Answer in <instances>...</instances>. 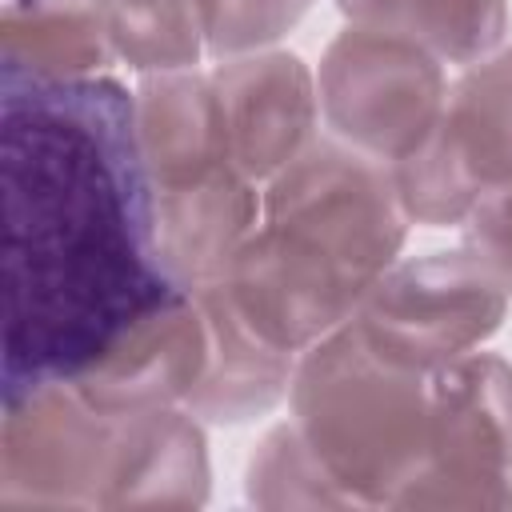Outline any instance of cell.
<instances>
[{
    "mask_svg": "<svg viewBox=\"0 0 512 512\" xmlns=\"http://www.w3.org/2000/svg\"><path fill=\"white\" fill-rule=\"evenodd\" d=\"M4 400L80 376L132 320L184 292L156 256L136 100L104 76L0 72Z\"/></svg>",
    "mask_w": 512,
    "mask_h": 512,
    "instance_id": "6da1fadb",
    "label": "cell"
},
{
    "mask_svg": "<svg viewBox=\"0 0 512 512\" xmlns=\"http://www.w3.org/2000/svg\"><path fill=\"white\" fill-rule=\"evenodd\" d=\"M404 232L392 168L344 140H312L268 180L260 228L220 284L256 336L300 356L352 320L364 292L396 264Z\"/></svg>",
    "mask_w": 512,
    "mask_h": 512,
    "instance_id": "7a4b0ae2",
    "label": "cell"
},
{
    "mask_svg": "<svg viewBox=\"0 0 512 512\" xmlns=\"http://www.w3.org/2000/svg\"><path fill=\"white\" fill-rule=\"evenodd\" d=\"M432 372L380 356L348 320L300 352L292 424L356 508H396L428 464Z\"/></svg>",
    "mask_w": 512,
    "mask_h": 512,
    "instance_id": "3957f363",
    "label": "cell"
},
{
    "mask_svg": "<svg viewBox=\"0 0 512 512\" xmlns=\"http://www.w3.org/2000/svg\"><path fill=\"white\" fill-rule=\"evenodd\" d=\"M316 92L332 136L392 168L428 140L448 84L416 40L348 24L320 56Z\"/></svg>",
    "mask_w": 512,
    "mask_h": 512,
    "instance_id": "277c9868",
    "label": "cell"
},
{
    "mask_svg": "<svg viewBox=\"0 0 512 512\" xmlns=\"http://www.w3.org/2000/svg\"><path fill=\"white\" fill-rule=\"evenodd\" d=\"M412 224L444 228L512 184V48L488 52L448 88L428 140L392 164Z\"/></svg>",
    "mask_w": 512,
    "mask_h": 512,
    "instance_id": "5b68a950",
    "label": "cell"
},
{
    "mask_svg": "<svg viewBox=\"0 0 512 512\" xmlns=\"http://www.w3.org/2000/svg\"><path fill=\"white\" fill-rule=\"evenodd\" d=\"M428 388V464L396 508H512V364L464 352Z\"/></svg>",
    "mask_w": 512,
    "mask_h": 512,
    "instance_id": "8992f818",
    "label": "cell"
},
{
    "mask_svg": "<svg viewBox=\"0 0 512 512\" xmlns=\"http://www.w3.org/2000/svg\"><path fill=\"white\" fill-rule=\"evenodd\" d=\"M508 292L460 248L392 264L356 304L352 324L388 360L436 372L480 348L504 320Z\"/></svg>",
    "mask_w": 512,
    "mask_h": 512,
    "instance_id": "52a82bcc",
    "label": "cell"
},
{
    "mask_svg": "<svg viewBox=\"0 0 512 512\" xmlns=\"http://www.w3.org/2000/svg\"><path fill=\"white\" fill-rule=\"evenodd\" d=\"M116 452V416L68 380L4 400L0 508H100Z\"/></svg>",
    "mask_w": 512,
    "mask_h": 512,
    "instance_id": "ba28073f",
    "label": "cell"
},
{
    "mask_svg": "<svg viewBox=\"0 0 512 512\" xmlns=\"http://www.w3.org/2000/svg\"><path fill=\"white\" fill-rule=\"evenodd\" d=\"M208 364V320L192 292H172L132 320L68 384L100 412L176 408L192 396Z\"/></svg>",
    "mask_w": 512,
    "mask_h": 512,
    "instance_id": "9c48e42d",
    "label": "cell"
},
{
    "mask_svg": "<svg viewBox=\"0 0 512 512\" xmlns=\"http://www.w3.org/2000/svg\"><path fill=\"white\" fill-rule=\"evenodd\" d=\"M212 88L224 116L228 156L252 184L272 180L316 140L320 92L300 56L264 48L220 60Z\"/></svg>",
    "mask_w": 512,
    "mask_h": 512,
    "instance_id": "30bf717a",
    "label": "cell"
},
{
    "mask_svg": "<svg viewBox=\"0 0 512 512\" xmlns=\"http://www.w3.org/2000/svg\"><path fill=\"white\" fill-rule=\"evenodd\" d=\"M132 100H136V140L152 196H172L236 168L228 156L224 116L212 76H196L188 68L152 72Z\"/></svg>",
    "mask_w": 512,
    "mask_h": 512,
    "instance_id": "8fae6325",
    "label": "cell"
},
{
    "mask_svg": "<svg viewBox=\"0 0 512 512\" xmlns=\"http://www.w3.org/2000/svg\"><path fill=\"white\" fill-rule=\"evenodd\" d=\"M208 500V444L180 408L116 416V452L100 508H200Z\"/></svg>",
    "mask_w": 512,
    "mask_h": 512,
    "instance_id": "7c38bea8",
    "label": "cell"
},
{
    "mask_svg": "<svg viewBox=\"0 0 512 512\" xmlns=\"http://www.w3.org/2000/svg\"><path fill=\"white\" fill-rule=\"evenodd\" d=\"M192 296L200 300L208 320V364L184 408L196 420L212 424H244L252 416L272 412L292 388L296 356L256 336L232 308L220 280Z\"/></svg>",
    "mask_w": 512,
    "mask_h": 512,
    "instance_id": "4fadbf2b",
    "label": "cell"
},
{
    "mask_svg": "<svg viewBox=\"0 0 512 512\" xmlns=\"http://www.w3.org/2000/svg\"><path fill=\"white\" fill-rule=\"evenodd\" d=\"M88 0H4L0 72L36 80H88L112 60Z\"/></svg>",
    "mask_w": 512,
    "mask_h": 512,
    "instance_id": "5bb4252c",
    "label": "cell"
},
{
    "mask_svg": "<svg viewBox=\"0 0 512 512\" xmlns=\"http://www.w3.org/2000/svg\"><path fill=\"white\" fill-rule=\"evenodd\" d=\"M348 24L416 40L448 64H476L508 28V0H336Z\"/></svg>",
    "mask_w": 512,
    "mask_h": 512,
    "instance_id": "9a60e30c",
    "label": "cell"
},
{
    "mask_svg": "<svg viewBox=\"0 0 512 512\" xmlns=\"http://www.w3.org/2000/svg\"><path fill=\"white\" fill-rule=\"evenodd\" d=\"M112 52L136 72L192 68L204 44L200 0H88Z\"/></svg>",
    "mask_w": 512,
    "mask_h": 512,
    "instance_id": "2e32d148",
    "label": "cell"
},
{
    "mask_svg": "<svg viewBox=\"0 0 512 512\" xmlns=\"http://www.w3.org/2000/svg\"><path fill=\"white\" fill-rule=\"evenodd\" d=\"M244 480L256 508H356L296 424H280L256 444Z\"/></svg>",
    "mask_w": 512,
    "mask_h": 512,
    "instance_id": "e0dca14e",
    "label": "cell"
},
{
    "mask_svg": "<svg viewBox=\"0 0 512 512\" xmlns=\"http://www.w3.org/2000/svg\"><path fill=\"white\" fill-rule=\"evenodd\" d=\"M308 4L312 0H200L204 48L216 60L264 52L304 20Z\"/></svg>",
    "mask_w": 512,
    "mask_h": 512,
    "instance_id": "ac0fdd59",
    "label": "cell"
},
{
    "mask_svg": "<svg viewBox=\"0 0 512 512\" xmlns=\"http://www.w3.org/2000/svg\"><path fill=\"white\" fill-rule=\"evenodd\" d=\"M464 252L512 296V184L488 192L464 216Z\"/></svg>",
    "mask_w": 512,
    "mask_h": 512,
    "instance_id": "d6986e66",
    "label": "cell"
}]
</instances>
